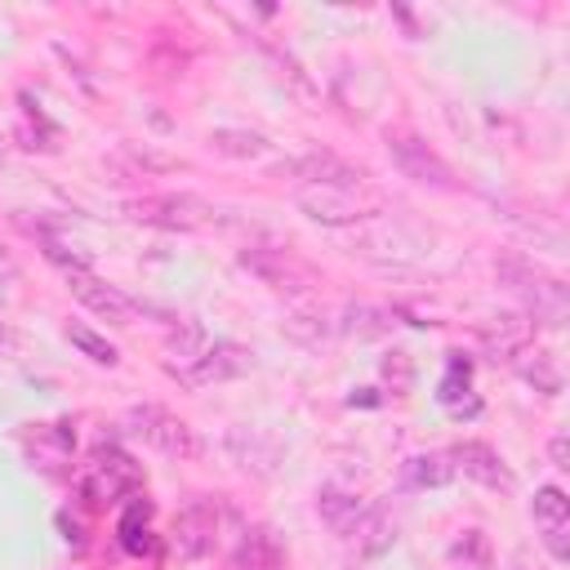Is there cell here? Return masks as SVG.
Segmentation results:
<instances>
[{
    "mask_svg": "<svg viewBox=\"0 0 570 570\" xmlns=\"http://www.w3.org/2000/svg\"><path fill=\"white\" fill-rule=\"evenodd\" d=\"M494 272H499V281L525 303L530 325L539 321V325L557 330V325L566 321V312H570V294H566V285H561L548 267H539V263L525 258V254H499V258H494Z\"/></svg>",
    "mask_w": 570,
    "mask_h": 570,
    "instance_id": "cell-1",
    "label": "cell"
},
{
    "mask_svg": "<svg viewBox=\"0 0 570 570\" xmlns=\"http://www.w3.org/2000/svg\"><path fill=\"white\" fill-rule=\"evenodd\" d=\"M125 218L147 223V227H165V232H205L218 223V209L196 191H156V196L129 200Z\"/></svg>",
    "mask_w": 570,
    "mask_h": 570,
    "instance_id": "cell-2",
    "label": "cell"
},
{
    "mask_svg": "<svg viewBox=\"0 0 570 570\" xmlns=\"http://www.w3.org/2000/svg\"><path fill=\"white\" fill-rule=\"evenodd\" d=\"M298 209L321 227H356L383 209L370 187H298Z\"/></svg>",
    "mask_w": 570,
    "mask_h": 570,
    "instance_id": "cell-3",
    "label": "cell"
},
{
    "mask_svg": "<svg viewBox=\"0 0 570 570\" xmlns=\"http://www.w3.org/2000/svg\"><path fill=\"white\" fill-rule=\"evenodd\" d=\"M125 423H129L134 436H142V445H151L165 459H200L205 454V441L196 436V428L183 423L178 414H169L165 405H151V401L134 405Z\"/></svg>",
    "mask_w": 570,
    "mask_h": 570,
    "instance_id": "cell-4",
    "label": "cell"
},
{
    "mask_svg": "<svg viewBox=\"0 0 570 570\" xmlns=\"http://www.w3.org/2000/svg\"><path fill=\"white\" fill-rule=\"evenodd\" d=\"M387 151H392L396 169H401L405 178H414L419 187H432V191H454V187H459L454 169H450L419 134H410V129H387Z\"/></svg>",
    "mask_w": 570,
    "mask_h": 570,
    "instance_id": "cell-5",
    "label": "cell"
},
{
    "mask_svg": "<svg viewBox=\"0 0 570 570\" xmlns=\"http://www.w3.org/2000/svg\"><path fill=\"white\" fill-rule=\"evenodd\" d=\"M62 281H67V289L76 294V303H80V307H89L98 321H107V325H134L138 303H134L129 294H120L116 285H107L98 272H89V263L67 267V272H62Z\"/></svg>",
    "mask_w": 570,
    "mask_h": 570,
    "instance_id": "cell-6",
    "label": "cell"
},
{
    "mask_svg": "<svg viewBox=\"0 0 570 570\" xmlns=\"http://www.w3.org/2000/svg\"><path fill=\"white\" fill-rule=\"evenodd\" d=\"M240 267L254 272L263 285L289 289V294H294V289H307V285L316 281L312 263L298 258V254L285 249V245H249V249H240Z\"/></svg>",
    "mask_w": 570,
    "mask_h": 570,
    "instance_id": "cell-7",
    "label": "cell"
},
{
    "mask_svg": "<svg viewBox=\"0 0 570 570\" xmlns=\"http://www.w3.org/2000/svg\"><path fill=\"white\" fill-rule=\"evenodd\" d=\"M218 525H223V503H218L214 494L187 499V503L178 508V517H174V548H178V557L200 561V557L214 548Z\"/></svg>",
    "mask_w": 570,
    "mask_h": 570,
    "instance_id": "cell-8",
    "label": "cell"
},
{
    "mask_svg": "<svg viewBox=\"0 0 570 570\" xmlns=\"http://www.w3.org/2000/svg\"><path fill=\"white\" fill-rule=\"evenodd\" d=\"M249 365H254V352H249V347H240V343H232V338H218V343H209L196 361L169 365V374H174L183 387H205V383H227V379L245 374Z\"/></svg>",
    "mask_w": 570,
    "mask_h": 570,
    "instance_id": "cell-9",
    "label": "cell"
},
{
    "mask_svg": "<svg viewBox=\"0 0 570 570\" xmlns=\"http://www.w3.org/2000/svg\"><path fill=\"white\" fill-rule=\"evenodd\" d=\"M530 512H534V530H539L543 548H548L557 561H566V557H570V499H566L557 485H543V490L534 494Z\"/></svg>",
    "mask_w": 570,
    "mask_h": 570,
    "instance_id": "cell-10",
    "label": "cell"
},
{
    "mask_svg": "<svg viewBox=\"0 0 570 570\" xmlns=\"http://www.w3.org/2000/svg\"><path fill=\"white\" fill-rule=\"evenodd\" d=\"M285 169L298 178V187H365V169L347 165L334 151H307V156L289 160Z\"/></svg>",
    "mask_w": 570,
    "mask_h": 570,
    "instance_id": "cell-11",
    "label": "cell"
},
{
    "mask_svg": "<svg viewBox=\"0 0 570 570\" xmlns=\"http://www.w3.org/2000/svg\"><path fill=\"white\" fill-rule=\"evenodd\" d=\"M450 463H454V472H463V476H472V481H481V485H490V490H512L508 463H503L499 450L485 445V441H459V445L450 450Z\"/></svg>",
    "mask_w": 570,
    "mask_h": 570,
    "instance_id": "cell-12",
    "label": "cell"
},
{
    "mask_svg": "<svg viewBox=\"0 0 570 570\" xmlns=\"http://www.w3.org/2000/svg\"><path fill=\"white\" fill-rule=\"evenodd\" d=\"M316 512H321V521L334 530V534H343V539H352V530L361 525V517L370 512L356 494H347V490H321V499H316Z\"/></svg>",
    "mask_w": 570,
    "mask_h": 570,
    "instance_id": "cell-13",
    "label": "cell"
},
{
    "mask_svg": "<svg viewBox=\"0 0 570 570\" xmlns=\"http://www.w3.org/2000/svg\"><path fill=\"white\" fill-rule=\"evenodd\" d=\"M232 566L236 570H276L281 566V543L272 539V530L254 525L240 534V548L232 552Z\"/></svg>",
    "mask_w": 570,
    "mask_h": 570,
    "instance_id": "cell-14",
    "label": "cell"
},
{
    "mask_svg": "<svg viewBox=\"0 0 570 570\" xmlns=\"http://www.w3.org/2000/svg\"><path fill=\"white\" fill-rule=\"evenodd\" d=\"M512 365H517V374H521L530 387H539V392H548V396L561 392V370H557V361H552L548 352H530V347H521V352L512 356Z\"/></svg>",
    "mask_w": 570,
    "mask_h": 570,
    "instance_id": "cell-15",
    "label": "cell"
},
{
    "mask_svg": "<svg viewBox=\"0 0 570 570\" xmlns=\"http://www.w3.org/2000/svg\"><path fill=\"white\" fill-rule=\"evenodd\" d=\"M454 476V463H450V450L441 454V450H428V454H414V459H405V485H419V490H428V485H445Z\"/></svg>",
    "mask_w": 570,
    "mask_h": 570,
    "instance_id": "cell-16",
    "label": "cell"
},
{
    "mask_svg": "<svg viewBox=\"0 0 570 570\" xmlns=\"http://www.w3.org/2000/svg\"><path fill=\"white\" fill-rule=\"evenodd\" d=\"M530 334H534V325L521 321V316H494V321L485 325V343H490L494 352H503L508 361L530 343Z\"/></svg>",
    "mask_w": 570,
    "mask_h": 570,
    "instance_id": "cell-17",
    "label": "cell"
},
{
    "mask_svg": "<svg viewBox=\"0 0 570 570\" xmlns=\"http://www.w3.org/2000/svg\"><path fill=\"white\" fill-rule=\"evenodd\" d=\"M209 142H214V151L236 156V160H258V156H267V138L254 134V129H232V125H227V129H214Z\"/></svg>",
    "mask_w": 570,
    "mask_h": 570,
    "instance_id": "cell-18",
    "label": "cell"
},
{
    "mask_svg": "<svg viewBox=\"0 0 570 570\" xmlns=\"http://www.w3.org/2000/svg\"><path fill=\"white\" fill-rule=\"evenodd\" d=\"M343 330L361 334V338H374V334H387L392 330V312L387 307H374V303H352L343 312Z\"/></svg>",
    "mask_w": 570,
    "mask_h": 570,
    "instance_id": "cell-19",
    "label": "cell"
},
{
    "mask_svg": "<svg viewBox=\"0 0 570 570\" xmlns=\"http://www.w3.org/2000/svg\"><path fill=\"white\" fill-rule=\"evenodd\" d=\"M392 521H387V512H379V508H370L365 517H361V525L352 530V539H356V548L365 552V557H374V552H383L387 543H392Z\"/></svg>",
    "mask_w": 570,
    "mask_h": 570,
    "instance_id": "cell-20",
    "label": "cell"
},
{
    "mask_svg": "<svg viewBox=\"0 0 570 570\" xmlns=\"http://www.w3.org/2000/svg\"><path fill=\"white\" fill-rule=\"evenodd\" d=\"M205 347H209L205 325H200V321H183V330L169 334V356H178V361H169V365H187V361H196Z\"/></svg>",
    "mask_w": 570,
    "mask_h": 570,
    "instance_id": "cell-21",
    "label": "cell"
},
{
    "mask_svg": "<svg viewBox=\"0 0 570 570\" xmlns=\"http://www.w3.org/2000/svg\"><path fill=\"white\" fill-rule=\"evenodd\" d=\"M67 338H71L89 361H98V365H116V361H120V356H116V347H111L102 334L85 330V325H67Z\"/></svg>",
    "mask_w": 570,
    "mask_h": 570,
    "instance_id": "cell-22",
    "label": "cell"
},
{
    "mask_svg": "<svg viewBox=\"0 0 570 570\" xmlns=\"http://www.w3.org/2000/svg\"><path fill=\"white\" fill-rule=\"evenodd\" d=\"M120 543H125V552H142L147 548V503H134L120 517Z\"/></svg>",
    "mask_w": 570,
    "mask_h": 570,
    "instance_id": "cell-23",
    "label": "cell"
},
{
    "mask_svg": "<svg viewBox=\"0 0 570 570\" xmlns=\"http://www.w3.org/2000/svg\"><path fill=\"white\" fill-rule=\"evenodd\" d=\"M383 379H392V387H410V379H414L410 356L405 352H387L383 356Z\"/></svg>",
    "mask_w": 570,
    "mask_h": 570,
    "instance_id": "cell-24",
    "label": "cell"
},
{
    "mask_svg": "<svg viewBox=\"0 0 570 570\" xmlns=\"http://www.w3.org/2000/svg\"><path fill=\"white\" fill-rule=\"evenodd\" d=\"M18 281H22V272H18V263H13V254H9L4 245H0V298H9Z\"/></svg>",
    "mask_w": 570,
    "mask_h": 570,
    "instance_id": "cell-25",
    "label": "cell"
},
{
    "mask_svg": "<svg viewBox=\"0 0 570 570\" xmlns=\"http://www.w3.org/2000/svg\"><path fill=\"white\" fill-rule=\"evenodd\" d=\"M548 454H552V468H570V436L557 432V436L548 441Z\"/></svg>",
    "mask_w": 570,
    "mask_h": 570,
    "instance_id": "cell-26",
    "label": "cell"
},
{
    "mask_svg": "<svg viewBox=\"0 0 570 570\" xmlns=\"http://www.w3.org/2000/svg\"><path fill=\"white\" fill-rule=\"evenodd\" d=\"M4 343H9V330H4V325H0V347H4Z\"/></svg>",
    "mask_w": 570,
    "mask_h": 570,
    "instance_id": "cell-27",
    "label": "cell"
}]
</instances>
